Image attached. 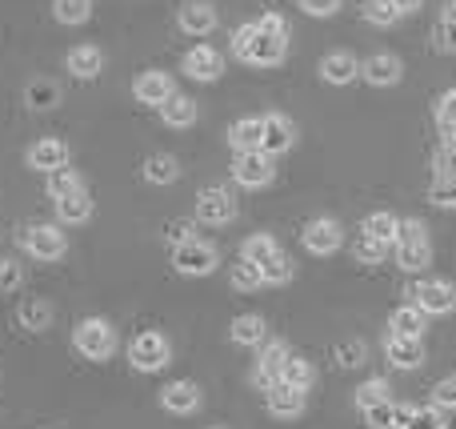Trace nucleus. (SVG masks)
<instances>
[{
  "label": "nucleus",
  "instance_id": "obj_1",
  "mask_svg": "<svg viewBox=\"0 0 456 429\" xmlns=\"http://www.w3.org/2000/svg\"><path fill=\"white\" fill-rule=\"evenodd\" d=\"M232 53H236V61H244V64L273 69V64H281L284 53H289V37L265 32L256 21H252V24H240V29L232 32Z\"/></svg>",
  "mask_w": 456,
  "mask_h": 429
},
{
  "label": "nucleus",
  "instance_id": "obj_2",
  "mask_svg": "<svg viewBox=\"0 0 456 429\" xmlns=\"http://www.w3.org/2000/svg\"><path fill=\"white\" fill-rule=\"evenodd\" d=\"M396 261H401L404 273H420L433 261V241H428V225L425 221H401V233H396Z\"/></svg>",
  "mask_w": 456,
  "mask_h": 429
},
{
  "label": "nucleus",
  "instance_id": "obj_3",
  "mask_svg": "<svg viewBox=\"0 0 456 429\" xmlns=\"http://www.w3.org/2000/svg\"><path fill=\"white\" fill-rule=\"evenodd\" d=\"M72 342H77V353H85L88 361H109L112 350H117V334H112V326L101 321V318L80 321Z\"/></svg>",
  "mask_w": 456,
  "mask_h": 429
},
{
  "label": "nucleus",
  "instance_id": "obj_4",
  "mask_svg": "<svg viewBox=\"0 0 456 429\" xmlns=\"http://www.w3.org/2000/svg\"><path fill=\"white\" fill-rule=\"evenodd\" d=\"M273 157L265 149H248V153H236L232 157V181L244 185V189H265L273 185Z\"/></svg>",
  "mask_w": 456,
  "mask_h": 429
},
{
  "label": "nucleus",
  "instance_id": "obj_5",
  "mask_svg": "<svg viewBox=\"0 0 456 429\" xmlns=\"http://www.w3.org/2000/svg\"><path fill=\"white\" fill-rule=\"evenodd\" d=\"M173 265L176 273H184V277H205V273L216 269V249L208 245V241H184V245L173 249Z\"/></svg>",
  "mask_w": 456,
  "mask_h": 429
},
{
  "label": "nucleus",
  "instance_id": "obj_6",
  "mask_svg": "<svg viewBox=\"0 0 456 429\" xmlns=\"http://www.w3.org/2000/svg\"><path fill=\"white\" fill-rule=\"evenodd\" d=\"M300 237H305L308 253H316V257H329L345 245V229H340V221H332V217H313Z\"/></svg>",
  "mask_w": 456,
  "mask_h": 429
},
{
  "label": "nucleus",
  "instance_id": "obj_7",
  "mask_svg": "<svg viewBox=\"0 0 456 429\" xmlns=\"http://www.w3.org/2000/svg\"><path fill=\"white\" fill-rule=\"evenodd\" d=\"M168 342L160 334H141L133 345H128V361H133L141 374H157V369L168 366Z\"/></svg>",
  "mask_w": 456,
  "mask_h": 429
},
{
  "label": "nucleus",
  "instance_id": "obj_8",
  "mask_svg": "<svg viewBox=\"0 0 456 429\" xmlns=\"http://www.w3.org/2000/svg\"><path fill=\"white\" fill-rule=\"evenodd\" d=\"M236 217V201L232 193L221 189V185H208V189L197 193V221L205 225H228Z\"/></svg>",
  "mask_w": 456,
  "mask_h": 429
},
{
  "label": "nucleus",
  "instance_id": "obj_9",
  "mask_svg": "<svg viewBox=\"0 0 456 429\" xmlns=\"http://www.w3.org/2000/svg\"><path fill=\"white\" fill-rule=\"evenodd\" d=\"M24 249H28L32 257H40V261H56V257H64V233L56 229V225H28V229L20 233Z\"/></svg>",
  "mask_w": 456,
  "mask_h": 429
},
{
  "label": "nucleus",
  "instance_id": "obj_10",
  "mask_svg": "<svg viewBox=\"0 0 456 429\" xmlns=\"http://www.w3.org/2000/svg\"><path fill=\"white\" fill-rule=\"evenodd\" d=\"M412 297H417V305L425 313H433V318L456 309V285L452 281H420V285L412 289Z\"/></svg>",
  "mask_w": 456,
  "mask_h": 429
},
{
  "label": "nucleus",
  "instance_id": "obj_11",
  "mask_svg": "<svg viewBox=\"0 0 456 429\" xmlns=\"http://www.w3.org/2000/svg\"><path fill=\"white\" fill-rule=\"evenodd\" d=\"M224 72V56L216 53L213 45H197L184 53V77L200 80V85H208V80H216Z\"/></svg>",
  "mask_w": 456,
  "mask_h": 429
},
{
  "label": "nucleus",
  "instance_id": "obj_12",
  "mask_svg": "<svg viewBox=\"0 0 456 429\" xmlns=\"http://www.w3.org/2000/svg\"><path fill=\"white\" fill-rule=\"evenodd\" d=\"M361 77L369 80L372 88H393V85H401L404 64H401V56H393V53H372L369 61L361 64Z\"/></svg>",
  "mask_w": 456,
  "mask_h": 429
},
{
  "label": "nucleus",
  "instance_id": "obj_13",
  "mask_svg": "<svg viewBox=\"0 0 456 429\" xmlns=\"http://www.w3.org/2000/svg\"><path fill=\"white\" fill-rule=\"evenodd\" d=\"M24 161H28V169H37V173H53V169L69 165V144L56 141V136H40L37 144H28Z\"/></svg>",
  "mask_w": 456,
  "mask_h": 429
},
{
  "label": "nucleus",
  "instance_id": "obj_14",
  "mask_svg": "<svg viewBox=\"0 0 456 429\" xmlns=\"http://www.w3.org/2000/svg\"><path fill=\"white\" fill-rule=\"evenodd\" d=\"M292 141H297V125H292L284 112H268V117H265V136H260V149H265L268 157H281V153L292 149Z\"/></svg>",
  "mask_w": 456,
  "mask_h": 429
},
{
  "label": "nucleus",
  "instance_id": "obj_15",
  "mask_svg": "<svg viewBox=\"0 0 456 429\" xmlns=\"http://www.w3.org/2000/svg\"><path fill=\"white\" fill-rule=\"evenodd\" d=\"M133 96L141 104H165L168 96H173V77H168V72H160V69L141 72V77L133 80Z\"/></svg>",
  "mask_w": 456,
  "mask_h": 429
},
{
  "label": "nucleus",
  "instance_id": "obj_16",
  "mask_svg": "<svg viewBox=\"0 0 456 429\" xmlns=\"http://www.w3.org/2000/svg\"><path fill=\"white\" fill-rule=\"evenodd\" d=\"M176 24H181L189 37H208V32L216 29V8L208 4V0H189V4H181Z\"/></svg>",
  "mask_w": 456,
  "mask_h": 429
},
{
  "label": "nucleus",
  "instance_id": "obj_17",
  "mask_svg": "<svg viewBox=\"0 0 456 429\" xmlns=\"http://www.w3.org/2000/svg\"><path fill=\"white\" fill-rule=\"evenodd\" d=\"M284 358H289V350H284L281 342H268L265 350H260V361H256V374H252V382H256V390H273L276 382H281V366Z\"/></svg>",
  "mask_w": 456,
  "mask_h": 429
},
{
  "label": "nucleus",
  "instance_id": "obj_18",
  "mask_svg": "<svg viewBox=\"0 0 456 429\" xmlns=\"http://www.w3.org/2000/svg\"><path fill=\"white\" fill-rule=\"evenodd\" d=\"M268 414L273 417H300L305 414V390H297V385H289V382H276L273 390H268Z\"/></svg>",
  "mask_w": 456,
  "mask_h": 429
},
{
  "label": "nucleus",
  "instance_id": "obj_19",
  "mask_svg": "<svg viewBox=\"0 0 456 429\" xmlns=\"http://www.w3.org/2000/svg\"><path fill=\"white\" fill-rule=\"evenodd\" d=\"M64 64H69L72 77L80 80H96L104 72V53L96 45H77L69 56H64Z\"/></svg>",
  "mask_w": 456,
  "mask_h": 429
},
{
  "label": "nucleus",
  "instance_id": "obj_20",
  "mask_svg": "<svg viewBox=\"0 0 456 429\" xmlns=\"http://www.w3.org/2000/svg\"><path fill=\"white\" fill-rule=\"evenodd\" d=\"M160 406L168 414H192L200 406V385L197 382H173L160 390Z\"/></svg>",
  "mask_w": 456,
  "mask_h": 429
},
{
  "label": "nucleus",
  "instance_id": "obj_21",
  "mask_svg": "<svg viewBox=\"0 0 456 429\" xmlns=\"http://www.w3.org/2000/svg\"><path fill=\"white\" fill-rule=\"evenodd\" d=\"M385 353H388V361H393L396 369H417L420 361H425V345H420V337H396V334H388Z\"/></svg>",
  "mask_w": 456,
  "mask_h": 429
},
{
  "label": "nucleus",
  "instance_id": "obj_22",
  "mask_svg": "<svg viewBox=\"0 0 456 429\" xmlns=\"http://www.w3.org/2000/svg\"><path fill=\"white\" fill-rule=\"evenodd\" d=\"M321 77L329 80V85H353V80L361 77V61H356L353 53H329L321 61Z\"/></svg>",
  "mask_w": 456,
  "mask_h": 429
},
{
  "label": "nucleus",
  "instance_id": "obj_23",
  "mask_svg": "<svg viewBox=\"0 0 456 429\" xmlns=\"http://www.w3.org/2000/svg\"><path fill=\"white\" fill-rule=\"evenodd\" d=\"M157 109H160V120H165L168 128H189V125H197V101H192V96L173 93L165 104H157Z\"/></svg>",
  "mask_w": 456,
  "mask_h": 429
},
{
  "label": "nucleus",
  "instance_id": "obj_24",
  "mask_svg": "<svg viewBox=\"0 0 456 429\" xmlns=\"http://www.w3.org/2000/svg\"><path fill=\"white\" fill-rule=\"evenodd\" d=\"M24 104H28V109H37V112L56 109V104H61V85H56V80H48V77L28 80V85H24Z\"/></svg>",
  "mask_w": 456,
  "mask_h": 429
},
{
  "label": "nucleus",
  "instance_id": "obj_25",
  "mask_svg": "<svg viewBox=\"0 0 456 429\" xmlns=\"http://www.w3.org/2000/svg\"><path fill=\"white\" fill-rule=\"evenodd\" d=\"M260 136H265V117H240L228 128V144H232L236 153L260 149Z\"/></svg>",
  "mask_w": 456,
  "mask_h": 429
},
{
  "label": "nucleus",
  "instance_id": "obj_26",
  "mask_svg": "<svg viewBox=\"0 0 456 429\" xmlns=\"http://www.w3.org/2000/svg\"><path fill=\"white\" fill-rule=\"evenodd\" d=\"M56 217H61V221H69V225L88 221V217H93V197H88L85 189L64 193V197H56Z\"/></svg>",
  "mask_w": 456,
  "mask_h": 429
},
{
  "label": "nucleus",
  "instance_id": "obj_27",
  "mask_svg": "<svg viewBox=\"0 0 456 429\" xmlns=\"http://www.w3.org/2000/svg\"><path fill=\"white\" fill-rule=\"evenodd\" d=\"M425 318L428 313L412 301V305H404V309H396L393 318H388V329H393L396 337H420L425 334Z\"/></svg>",
  "mask_w": 456,
  "mask_h": 429
},
{
  "label": "nucleus",
  "instance_id": "obj_28",
  "mask_svg": "<svg viewBox=\"0 0 456 429\" xmlns=\"http://www.w3.org/2000/svg\"><path fill=\"white\" fill-rule=\"evenodd\" d=\"M232 342L236 345H265V337H268V326H265V318H256V313H244V318H236L232 321Z\"/></svg>",
  "mask_w": 456,
  "mask_h": 429
},
{
  "label": "nucleus",
  "instance_id": "obj_29",
  "mask_svg": "<svg viewBox=\"0 0 456 429\" xmlns=\"http://www.w3.org/2000/svg\"><path fill=\"white\" fill-rule=\"evenodd\" d=\"M16 321H20V329H28V334H40V329H48V321H53V309H48V301H40V297H28V301H20V309H16Z\"/></svg>",
  "mask_w": 456,
  "mask_h": 429
},
{
  "label": "nucleus",
  "instance_id": "obj_30",
  "mask_svg": "<svg viewBox=\"0 0 456 429\" xmlns=\"http://www.w3.org/2000/svg\"><path fill=\"white\" fill-rule=\"evenodd\" d=\"M176 177H181V165H176V157H168V153H152V157L144 161V181L149 185H173Z\"/></svg>",
  "mask_w": 456,
  "mask_h": 429
},
{
  "label": "nucleus",
  "instance_id": "obj_31",
  "mask_svg": "<svg viewBox=\"0 0 456 429\" xmlns=\"http://www.w3.org/2000/svg\"><path fill=\"white\" fill-rule=\"evenodd\" d=\"M361 233H369V237L388 241V245H393L396 233H401V217L385 213V209H380V213H369V217H364V225H361Z\"/></svg>",
  "mask_w": 456,
  "mask_h": 429
},
{
  "label": "nucleus",
  "instance_id": "obj_32",
  "mask_svg": "<svg viewBox=\"0 0 456 429\" xmlns=\"http://www.w3.org/2000/svg\"><path fill=\"white\" fill-rule=\"evenodd\" d=\"M433 45H436V53H456V0L444 4L441 21L433 29Z\"/></svg>",
  "mask_w": 456,
  "mask_h": 429
},
{
  "label": "nucleus",
  "instance_id": "obj_33",
  "mask_svg": "<svg viewBox=\"0 0 456 429\" xmlns=\"http://www.w3.org/2000/svg\"><path fill=\"white\" fill-rule=\"evenodd\" d=\"M428 201H433L436 209H456V173L441 169V173L433 177V185H428Z\"/></svg>",
  "mask_w": 456,
  "mask_h": 429
},
{
  "label": "nucleus",
  "instance_id": "obj_34",
  "mask_svg": "<svg viewBox=\"0 0 456 429\" xmlns=\"http://www.w3.org/2000/svg\"><path fill=\"white\" fill-rule=\"evenodd\" d=\"M364 21L377 24V29H393L396 21H401V8L393 4V0H364Z\"/></svg>",
  "mask_w": 456,
  "mask_h": 429
},
{
  "label": "nucleus",
  "instance_id": "obj_35",
  "mask_svg": "<svg viewBox=\"0 0 456 429\" xmlns=\"http://www.w3.org/2000/svg\"><path fill=\"white\" fill-rule=\"evenodd\" d=\"M53 16L61 24H85L93 16V0H53Z\"/></svg>",
  "mask_w": 456,
  "mask_h": 429
},
{
  "label": "nucleus",
  "instance_id": "obj_36",
  "mask_svg": "<svg viewBox=\"0 0 456 429\" xmlns=\"http://www.w3.org/2000/svg\"><path fill=\"white\" fill-rule=\"evenodd\" d=\"M385 253H388V241H377V237H369V233H361V237L353 241V257L361 265H380Z\"/></svg>",
  "mask_w": 456,
  "mask_h": 429
},
{
  "label": "nucleus",
  "instance_id": "obj_37",
  "mask_svg": "<svg viewBox=\"0 0 456 429\" xmlns=\"http://www.w3.org/2000/svg\"><path fill=\"white\" fill-rule=\"evenodd\" d=\"M281 382H289V385H297V390H308L313 385V366H308L305 358H284V366H281Z\"/></svg>",
  "mask_w": 456,
  "mask_h": 429
},
{
  "label": "nucleus",
  "instance_id": "obj_38",
  "mask_svg": "<svg viewBox=\"0 0 456 429\" xmlns=\"http://www.w3.org/2000/svg\"><path fill=\"white\" fill-rule=\"evenodd\" d=\"M265 285V277H260V265L248 261V257H240V265H232V289H240V293H252V289Z\"/></svg>",
  "mask_w": 456,
  "mask_h": 429
},
{
  "label": "nucleus",
  "instance_id": "obj_39",
  "mask_svg": "<svg viewBox=\"0 0 456 429\" xmlns=\"http://www.w3.org/2000/svg\"><path fill=\"white\" fill-rule=\"evenodd\" d=\"M77 189H85V181H80V173L77 169H53V173H48V193H53V201L56 197H64V193H77Z\"/></svg>",
  "mask_w": 456,
  "mask_h": 429
},
{
  "label": "nucleus",
  "instance_id": "obj_40",
  "mask_svg": "<svg viewBox=\"0 0 456 429\" xmlns=\"http://www.w3.org/2000/svg\"><path fill=\"white\" fill-rule=\"evenodd\" d=\"M260 277H265L268 285H284V281L292 277V261H289V257L281 253V249H276V253L268 257L265 265H260Z\"/></svg>",
  "mask_w": 456,
  "mask_h": 429
},
{
  "label": "nucleus",
  "instance_id": "obj_41",
  "mask_svg": "<svg viewBox=\"0 0 456 429\" xmlns=\"http://www.w3.org/2000/svg\"><path fill=\"white\" fill-rule=\"evenodd\" d=\"M273 253H276V241L268 237V233H256V237H248L240 245V257H248V261H256V265H265Z\"/></svg>",
  "mask_w": 456,
  "mask_h": 429
},
{
  "label": "nucleus",
  "instance_id": "obj_42",
  "mask_svg": "<svg viewBox=\"0 0 456 429\" xmlns=\"http://www.w3.org/2000/svg\"><path fill=\"white\" fill-rule=\"evenodd\" d=\"M404 429H444L441 406H420V409H412L409 422H404Z\"/></svg>",
  "mask_w": 456,
  "mask_h": 429
},
{
  "label": "nucleus",
  "instance_id": "obj_43",
  "mask_svg": "<svg viewBox=\"0 0 456 429\" xmlns=\"http://www.w3.org/2000/svg\"><path fill=\"white\" fill-rule=\"evenodd\" d=\"M361 414H364V422H369L372 429H393L396 425V406H393V401H377V406H369V409H361Z\"/></svg>",
  "mask_w": 456,
  "mask_h": 429
},
{
  "label": "nucleus",
  "instance_id": "obj_44",
  "mask_svg": "<svg viewBox=\"0 0 456 429\" xmlns=\"http://www.w3.org/2000/svg\"><path fill=\"white\" fill-rule=\"evenodd\" d=\"M436 125H441L444 133L456 128V88H444V93L436 96Z\"/></svg>",
  "mask_w": 456,
  "mask_h": 429
},
{
  "label": "nucleus",
  "instance_id": "obj_45",
  "mask_svg": "<svg viewBox=\"0 0 456 429\" xmlns=\"http://www.w3.org/2000/svg\"><path fill=\"white\" fill-rule=\"evenodd\" d=\"M385 393H388L385 382H364L361 390H356V409H369V406H377V401H385Z\"/></svg>",
  "mask_w": 456,
  "mask_h": 429
},
{
  "label": "nucleus",
  "instance_id": "obj_46",
  "mask_svg": "<svg viewBox=\"0 0 456 429\" xmlns=\"http://www.w3.org/2000/svg\"><path fill=\"white\" fill-rule=\"evenodd\" d=\"M364 353H369V345H364V342H345V345L337 350V361H340L345 369H356V366L364 361Z\"/></svg>",
  "mask_w": 456,
  "mask_h": 429
},
{
  "label": "nucleus",
  "instance_id": "obj_47",
  "mask_svg": "<svg viewBox=\"0 0 456 429\" xmlns=\"http://www.w3.org/2000/svg\"><path fill=\"white\" fill-rule=\"evenodd\" d=\"M20 285V265L12 257H0V293H12Z\"/></svg>",
  "mask_w": 456,
  "mask_h": 429
},
{
  "label": "nucleus",
  "instance_id": "obj_48",
  "mask_svg": "<svg viewBox=\"0 0 456 429\" xmlns=\"http://www.w3.org/2000/svg\"><path fill=\"white\" fill-rule=\"evenodd\" d=\"M433 406L456 409V377H444V382H436V390H433Z\"/></svg>",
  "mask_w": 456,
  "mask_h": 429
},
{
  "label": "nucleus",
  "instance_id": "obj_49",
  "mask_svg": "<svg viewBox=\"0 0 456 429\" xmlns=\"http://www.w3.org/2000/svg\"><path fill=\"white\" fill-rule=\"evenodd\" d=\"M436 169H449V173H456V128L444 136L441 153H436Z\"/></svg>",
  "mask_w": 456,
  "mask_h": 429
},
{
  "label": "nucleus",
  "instance_id": "obj_50",
  "mask_svg": "<svg viewBox=\"0 0 456 429\" xmlns=\"http://www.w3.org/2000/svg\"><path fill=\"white\" fill-rule=\"evenodd\" d=\"M165 237H168V245H184V241H192V221H168V229H165Z\"/></svg>",
  "mask_w": 456,
  "mask_h": 429
},
{
  "label": "nucleus",
  "instance_id": "obj_51",
  "mask_svg": "<svg viewBox=\"0 0 456 429\" xmlns=\"http://www.w3.org/2000/svg\"><path fill=\"white\" fill-rule=\"evenodd\" d=\"M340 8V0H300V12L308 16H332Z\"/></svg>",
  "mask_w": 456,
  "mask_h": 429
},
{
  "label": "nucleus",
  "instance_id": "obj_52",
  "mask_svg": "<svg viewBox=\"0 0 456 429\" xmlns=\"http://www.w3.org/2000/svg\"><path fill=\"white\" fill-rule=\"evenodd\" d=\"M256 24H260L265 32H276V37H289V21H284L281 12H265Z\"/></svg>",
  "mask_w": 456,
  "mask_h": 429
},
{
  "label": "nucleus",
  "instance_id": "obj_53",
  "mask_svg": "<svg viewBox=\"0 0 456 429\" xmlns=\"http://www.w3.org/2000/svg\"><path fill=\"white\" fill-rule=\"evenodd\" d=\"M396 8H401V16H409V12H417L420 4H425V0H393Z\"/></svg>",
  "mask_w": 456,
  "mask_h": 429
}]
</instances>
